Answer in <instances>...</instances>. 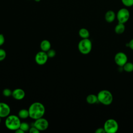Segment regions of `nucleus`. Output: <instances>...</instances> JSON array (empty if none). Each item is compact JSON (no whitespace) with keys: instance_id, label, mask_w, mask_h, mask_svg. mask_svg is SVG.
Returning <instances> with one entry per match:
<instances>
[{"instance_id":"obj_5","label":"nucleus","mask_w":133,"mask_h":133,"mask_svg":"<svg viewBox=\"0 0 133 133\" xmlns=\"http://www.w3.org/2000/svg\"><path fill=\"white\" fill-rule=\"evenodd\" d=\"M103 128L105 132L115 133L118 129V124L116 120L113 118H110L105 122Z\"/></svg>"},{"instance_id":"obj_2","label":"nucleus","mask_w":133,"mask_h":133,"mask_svg":"<svg viewBox=\"0 0 133 133\" xmlns=\"http://www.w3.org/2000/svg\"><path fill=\"white\" fill-rule=\"evenodd\" d=\"M21 121L20 117L15 115H9L6 117L5 122L6 127L9 130L15 131L19 128Z\"/></svg>"},{"instance_id":"obj_9","label":"nucleus","mask_w":133,"mask_h":133,"mask_svg":"<svg viewBox=\"0 0 133 133\" xmlns=\"http://www.w3.org/2000/svg\"><path fill=\"white\" fill-rule=\"evenodd\" d=\"M48 56L46 52L40 51L38 52L35 57V62L39 65H43L45 64L48 60Z\"/></svg>"},{"instance_id":"obj_23","label":"nucleus","mask_w":133,"mask_h":133,"mask_svg":"<svg viewBox=\"0 0 133 133\" xmlns=\"http://www.w3.org/2000/svg\"><path fill=\"white\" fill-rule=\"evenodd\" d=\"M6 57V51L2 48H0V61L4 60Z\"/></svg>"},{"instance_id":"obj_19","label":"nucleus","mask_w":133,"mask_h":133,"mask_svg":"<svg viewBox=\"0 0 133 133\" xmlns=\"http://www.w3.org/2000/svg\"><path fill=\"white\" fill-rule=\"evenodd\" d=\"M20 129L23 130L24 132L27 131L29 130L30 129V126L28 123L26 122H21L20 124V126L19 127Z\"/></svg>"},{"instance_id":"obj_20","label":"nucleus","mask_w":133,"mask_h":133,"mask_svg":"<svg viewBox=\"0 0 133 133\" xmlns=\"http://www.w3.org/2000/svg\"><path fill=\"white\" fill-rule=\"evenodd\" d=\"M123 4L126 7H131L133 6V0H121Z\"/></svg>"},{"instance_id":"obj_18","label":"nucleus","mask_w":133,"mask_h":133,"mask_svg":"<svg viewBox=\"0 0 133 133\" xmlns=\"http://www.w3.org/2000/svg\"><path fill=\"white\" fill-rule=\"evenodd\" d=\"M124 70L127 72L133 71V63L130 62H127L123 66Z\"/></svg>"},{"instance_id":"obj_3","label":"nucleus","mask_w":133,"mask_h":133,"mask_svg":"<svg viewBox=\"0 0 133 133\" xmlns=\"http://www.w3.org/2000/svg\"><path fill=\"white\" fill-rule=\"evenodd\" d=\"M98 101L103 105H108L112 103L113 97L112 93L108 90H100L97 94Z\"/></svg>"},{"instance_id":"obj_30","label":"nucleus","mask_w":133,"mask_h":133,"mask_svg":"<svg viewBox=\"0 0 133 133\" xmlns=\"http://www.w3.org/2000/svg\"><path fill=\"white\" fill-rule=\"evenodd\" d=\"M1 118H2V117H0V123H1Z\"/></svg>"},{"instance_id":"obj_7","label":"nucleus","mask_w":133,"mask_h":133,"mask_svg":"<svg viewBox=\"0 0 133 133\" xmlns=\"http://www.w3.org/2000/svg\"><path fill=\"white\" fill-rule=\"evenodd\" d=\"M33 126L39 131H44L48 128L49 123L46 119L42 117L35 119Z\"/></svg>"},{"instance_id":"obj_25","label":"nucleus","mask_w":133,"mask_h":133,"mask_svg":"<svg viewBox=\"0 0 133 133\" xmlns=\"http://www.w3.org/2000/svg\"><path fill=\"white\" fill-rule=\"evenodd\" d=\"M95 132L96 133H105V131L104 129V128H101V127H100V128H97L96 130H95Z\"/></svg>"},{"instance_id":"obj_4","label":"nucleus","mask_w":133,"mask_h":133,"mask_svg":"<svg viewBox=\"0 0 133 133\" xmlns=\"http://www.w3.org/2000/svg\"><path fill=\"white\" fill-rule=\"evenodd\" d=\"M78 49L83 55L88 54L92 49V43L89 38H82L78 44Z\"/></svg>"},{"instance_id":"obj_11","label":"nucleus","mask_w":133,"mask_h":133,"mask_svg":"<svg viewBox=\"0 0 133 133\" xmlns=\"http://www.w3.org/2000/svg\"><path fill=\"white\" fill-rule=\"evenodd\" d=\"M12 96L16 100H22L25 97V92L22 89L16 88L12 91Z\"/></svg>"},{"instance_id":"obj_6","label":"nucleus","mask_w":133,"mask_h":133,"mask_svg":"<svg viewBox=\"0 0 133 133\" xmlns=\"http://www.w3.org/2000/svg\"><path fill=\"white\" fill-rule=\"evenodd\" d=\"M116 16L118 22L125 23L129 19L130 12L127 8H122L118 10Z\"/></svg>"},{"instance_id":"obj_28","label":"nucleus","mask_w":133,"mask_h":133,"mask_svg":"<svg viewBox=\"0 0 133 133\" xmlns=\"http://www.w3.org/2000/svg\"><path fill=\"white\" fill-rule=\"evenodd\" d=\"M15 131L16 132H17V133H24V131L23 130H22L21 129H20V128L17 129V130H16Z\"/></svg>"},{"instance_id":"obj_24","label":"nucleus","mask_w":133,"mask_h":133,"mask_svg":"<svg viewBox=\"0 0 133 133\" xmlns=\"http://www.w3.org/2000/svg\"><path fill=\"white\" fill-rule=\"evenodd\" d=\"M29 132L30 133H38L40 131L39 130H38L35 126H32L31 128H30L29 129Z\"/></svg>"},{"instance_id":"obj_8","label":"nucleus","mask_w":133,"mask_h":133,"mask_svg":"<svg viewBox=\"0 0 133 133\" xmlns=\"http://www.w3.org/2000/svg\"><path fill=\"white\" fill-rule=\"evenodd\" d=\"M127 56L123 52H118L114 56V61L115 63L122 67L127 62Z\"/></svg>"},{"instance_id":"obj_14","label":"nucleus","mask_w":133,"mask_h":133,"mask_svg":"<svg viewBox=\"0 0 133 133\" xmlns=\"http://www.w3.org/2000/svg\"><path fill=\"white\" fill-rule=\"evenodd\" d=\"M125 30V26L124 23L118 22V24L115 26L114 31L117 34H121L123 33Z\"/></svg>"},{"instance_id":"obj_12","label":"nucleus","mask_w":133,"mask_h":133,"mask_svg":"<svg viewBox=\"0 0 133 133\" xmlns=\"http://www.w3.org/2000/svg\"><path fill=\"white\" fill-rule=\"evenodd\" d=\"M116 16L114 11L110 10L106 12L104 16V18L107 22L111 23L114 21Z\"/></svg>"},{"instance_id":"obj_15","label":"nucleus","mask_w":133,"mask_h":133,"mask_svg":"<svg viewBox=\"0 0 133 133\" xmlns=\"http://www.w3.org/2000/svg\"><path fill=\"white\" fill-rule=\"evenodd\" d=\"M86 101L87 103L90 104H92L97 102L98 101L97 95L95 94L88 95L86 97Z\"/></svg>"},{"instance_id":"obj_13","label":"nucleus","mask_w":133,"mask_h":133,"mask_svg":"<svg viewBox=\"0 0 133 133\" xmlns=\"http://www.w3.org/2000/svg\"><path fill=\"white\" fill-rule=\"evenodd\" d=\"M40 47L42 51L47 52L51 48V44L48 40H43L40 44Z\"/></svg>"},{"instance_id":"obj_16","label":"nucleus","mask_w":133,"mask_h":133,"mask_svg":"<svg viewBox=\"0 0 133 133\" xmlns=\"http://www.w3.org/2000/svg\"><path fill=\"white\" fill-rule=\"evenodd\" d=\"M78 34L82 38H88L90 35L89 31L86 28H81L78 31Z\"/></svg>"},{"instance_id":"obj_21","label":"nucleus","mask_w":133,"mask_h":133,"mask_svg":"<svg viewBox=\"0 0 133 133\" xmlns=\"http://www.w3.org/2000/svg\"><path fill=\"white\" fill-rule=\"evenodd\" d=\"M12 91L8 88H5L3 91V94L5 97H8L10 96H12Z\"/></svg>"},{"instance_id":"obj_27","label":"nucleus","mask_w":133,"mask_h":133,"mask_svg":"<svg viewBox=\"0 0 133 133\" xmlns=\"http://www.w3.org/2000/svg\"><path fill=\"white\" fill-rule=\"evenodd\" d=\"M128 47H129V48L133 50V38L131 39L128 43Z\"/></svg>"},{"instance_id":"obj_1","label":"nucleus","mask_w":133,"mask_h":133,"mask_svg":"<svg viewBox=\"0 0 133 133\" xmlns=\"http://www.w3.org/2000/svg\"><path fill=\"white\" fill-rule=\"evenodd\" d=\"M28 111L29 117L35 120L44 116L45 113V108L42 103L35 102L30 105Z\"/></svg>"},{"instance_id":"obj_17","label":"nucleus","mask_w":133,"mask_h":133,"mask_svg":"<svg viewBox=\"0 0 133 133\" xmlns=\"http://www.w3.org/2000/svg\"><path fill=\"white\" fill-rule=\"evenodd\" d=\"M18 116L22 119H25L29 117V112L28 110L25 109L20 110L18 112Z\"/></svg>"},{"instance_id":"obj_26","label":"nucleus","mask_w":133,"mask_h":133,"mask_svg":"<svg viewBox=\"0 0 133 133\" xmlns=\"http://www.w3.org/2000/svg\"><path fill=\"white\" fill-rule=\"evenodd\" d=\"M5 42V37L2 34H0V46L3 45Z\"/></svg>"},{"instance_id":"obj_10","label":"nucleus","mask_w":133,"mask_h":133,"mask_svg":"<svg viewBox=\"0 0 133 133\" xmlns=\"http://www.w3.org/2000/svg\"><path fill=\"white\" fill-rule=\"evenodd\" d=\"M10 112V107L5 102H0V117H6L9 115Z\"/></svg>"},{"instance_id":"obj_22","label":"nucleus","mask_w":133,"mask_h":133,"mask_svg":"<svg viewBox=\"0 0 133 133\" xmlns=\"http://www.w3.org/2000/svg\"><path fill=\"white\" fill-rule=\"evenodd\" d=\"M46 53H47V56L49 58H53L55 56V55L56 54V51L54 49H51V48L49 50H48L46 52Z\"/></svg>"},{"instance_id":"obj_29","label":"nucleus","mask_w":133,"mask_h":133,"mask_svg":"<svg viewBox=\"0 0 133 133\" xmlns=\"http://www.w3.org/2000/svg\"><path fill=\"white\" fill-rule=\"evenodd\" d=\"M35 2H39L41 0H34Z\"/></svg>"}]
</instances>
